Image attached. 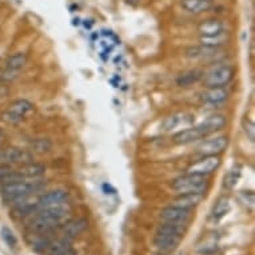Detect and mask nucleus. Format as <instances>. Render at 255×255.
<instances>
[{"instance_id":"nucleus-31","label":"nucleus","mask_w":255,"mask_h":255,"mask_svg":"<svg viewBox=\"0 0 255 255\" xmlns=\"http://www.w3.org/2000/svg\"><path fill=\"white\" fill-rule=\"evenodd\" d=\"M0 235H1V239L4 241L5 245L8 247H16L17 245V239L15 237V234L12 233V230H9L7 226L1 227V230H0Z\"/></svg>"},{"instance_id":"nucleus-34","label":"nucleus","mask_w":255,"mask_h":255,"mask_svg":"<svg viewBox=\"0 0 255 255\" xmlns=\"http://www.w3.org/2000/svg\"><path fill=\"white\" fill-rule=\"evenodd\" d=\"M241 198H242V201L245 202V205H249L250 207L254 206V193L253 191H242L241 193Z\"/></svg>"},{"instance_id":"nucleus-1","label":"nucleus","mask_w":255,"mask_h":255,"mask_svg":"<svg viewBox=\"0 0 255 255\" xmlns=\"http://www.w3.org/2000/svg\"><path fill=\"white\" fill-rule=\"evenodd\" d=\"M44 186L42 180H34V182H27L25 179L11 182V183L1 184L0 194L7 203L13 201L21 199V198L31 197L35 193H39Z\"/></svg>"},{"instance_id":"nucleus-36","label":"nucleus","mask_w":255,"mask_h":255,"mask_svg":"<svg viewBox=\"0 0 255 255\" xmlns=\"http://www.w3.org/2000/svg\"><path fill=\"white\" fill-rule=\"evenodd\" d=\"M3 138H4V134H3V131L0 130V142L3 140Z\"/></svg>"},{"instance_id":"nucleus-7","label":"nucleus","mask_w":255,"mask_h":255,"mask_svg":"<svg viewBox=\"0 0 255 255\" xmlns=\"http://www.w3.org/2000/svg\"><path fill=\"white\" fill-rule=\"evenodd\" d=\"M229 146V138L226 135H217V136H211V138H203L201 143L198 144L197 152L201 154L202 156L206 155H221L225 152Z\"/></svg>"},{"instance_id":"nucleus-10","label":"nucleus","mask_w":255,"mask_h":255,"mask_svg":"<svg viewBox=\"0 0 255 255\" xmlns=\"http://www.w3.org/2000/svg\"><path fill=\"white\" fill-rule=\"evenodd\" d=\"M227 125V118L223 114H211L206 118L205 121L202 122L201 125L198 126L203 135L209 136L211 134H215L217 131L225 128V126Z\"/></svg>"},{"instance_id":"nucleus-6","label":"nucleus","mask_w":255,"mask_h":255,"mask_svg":"<svg viewBox=\"0 0 255 255\" xmlns=\"http://www.w3.org/2000/svg\"><path fill=\"white\" fill-rule=\"evenodd\" d=\"M159 218L164 222V223H172V225H178V226H187L188 223L193 219V210L182 209V207H176L171 205L168 207H164L160 213Z\"/></svg>"},{"instance_id":"nucleus-5","label":"nucleus","mask_w":255,"mask_h":255,"mask_svg":"<svg viewBox=\"0 0 255 255\" xmlns=\"http://www.w3.org/2000/svg\"><path fill=\"white\" fill-rule=\"evenodd\" d=\"M28 56L25 52H16V54L9 55L8 59L5 60L4 68L0 74L1 82H12L19 76L20 71L27 64Z\"/></svg>"},{"instance_id":"nucleus-28","label":"nucleus","mask_w":255,"mask_h":255,"mask_svg":"<svg viewBox=\"0 0 255 255\" xmlns=\"http://www.w3.org/2000/svg\"><path fill=\"white\" fill-rule=\"evenodd\" d=\"M24 179L23 176L13 170L8 164H0V184L11 183V182H16V180Z\"/></svg>"},{"instance_id":"nucleus-23","label":"nucleus","mask_w":255,"mask_h":255,"mask_svg":"<svg viewBox=\"0 0 255 255\" xmlns=\"http://www.w3.org/2000/svg\"><path fill=\"white\" fill-rule=\"evenodd\" d=\"M198 31L201 36H207V35H215L219 34L222 31H225V25L221 20L218 19H206L199 24Z\"/></svg>"},{"instance_id":"nucleus-30","label":"nucleus","mask_w":255,"mask_h":255,"mask_svg":"<svg viewBox=\"0 0 255 255\" xmlns=\"http://www.w3.org/2000/svg\"><path fill=\"white\" fill-rule=\"evenodd\" d=\"M51 147H52V142L47 138L34 139V142H32V148H34V151L35 152H40V154L48 152L51 150Z\"/></svg>"},{"instance_id":"nucleus-8","label":"nucleus","mask_w":255,"mask_h":255,"mask_svg":"<svg viewBox=\"0 0 255 255\" xmlns=\"http://www.w3.org/2000/svg\"><path fill=\"white\" fill-rule=\"evenodd\" d=\"M222 160L219 155H206L202 156L199 160L194 162L187 167L188 174H197V175L207 176L210 174H213L221 167Z\"/></svg>"},{"instance_id":"nucleus-9","label":"nucleus","mask_w":255,"mask_h":255,"mask_svg":"<svg viewBox=\"0 0 255 255\" xmlns=\"http://www.w3.org/2000/svg\"><path fill=\"white\" fill-rule=\"evenodd\" d=\"M32 154L27 150L19 148V147H7L1 148V158H0V164H24L28 162H32Z\"/></svg>"},{"instance_id":"nucleus-14","label":"nucleus","mask_w":255,"mask_h":255,"mask_svg":"<svg viewBox=\"0 0 255 255\" xmlns=\"http://www.w3.org/2000/svg\"><path fill=\"white\" fill-rule=\"evenodd\" d=\"M227 98H229V92L225 87H206L201 94L202 102L214 106L226 102Z\"/></svg>"},{"instance_id":"nucleus-12","label":"nucleus","mask_w":255,"mask_h":255,"mask_svg":"<svg viewBox=\"0 0 255 255\" xmlns=\"http://www.w3.org/2000/svg\"><path fill=\"white\" fill-rule=\"evenodd\" d=\"M203 138H205V135L201 131V128L198 126H191L188 128L175 132V135L172 136V142L175 144H179V146H183V144L199 142Z\"/></svg>"},{"instance_id":"nucleus-16","label":"nucleus","mask_w":255,"mask_h":255,"mask_svg":"<svg viewBox=\"0 0 255 255\" xmlns=\"http://www.w3.org/2000/svg\"><path fill=\"white\" fill-rule=\"evenodd\" d=\"M183 238L180 237H175V235L163 234V233H155L154 237V245L158 249L163 251H174L176 247L179 246L180 241Z\"/></svg>"},{"instance_id":"nucleus-27","label":"nucleus","mask_w":255,"mask_h":255,"mask_svg":"<svg viewBox=\"0 0 255 255\" xmlns=\"http://www.w3.org/2000/svg\"><path fill=\"white\" fill-rule=\"evenodd\" d=\"M231 209V202L230 198L223 195L215 202V205L213 207V213H211V217H213L214 221H221L222 218L227 215V213L230 211Z\"/></svg>"},{"instance_id":"nucleus-11","label":"nucleus","mask_w":255,"mask_h":255,"mask_svg":"<svg viewBox=\"0 0 255 255\" xmlns=\"http://www.w3.org/2000/svg\"><path fill=\"white\" fill-rule=\"evenodd\" d=\"M68 201V193L60 188L48 191L46 194H42L38 198V210L44 209V207H50V206H56V205H64Z\"/></svg>"},{"instance_id":"nucleus-32","label":"nucleus","mask_w":255,"mask_h":255,"mask_svg":"<svg viewBox=\"0 0 255 255\" xmlns=\"http://www.w3.org/2000/svg\"><path fill=\"white\" fill-rule=\"evenodd\" d=\"M243 131L247 135V138L250 139L251 142H254L255 139V126L250 119H243Z\"/></svg>"},{"instance_id":"nucleus-20","label":"nucleus","mask_w":255,"mask_h":255,"mask_svg":"<svg viewBox=\"0 0 255 255\" xmlns=\"http://www.w3.org/2000/svg\"><path fill=\"white\" fill-rule=\"evenodd\" d=\"M88 226V222L86 218H76L72 221L67 222L64 226V238L72 239L80 235Z\"/></svg>"},{"instance_id":"nucleus-24","label":"nucleus","mask_w":255,"mask_h":255,"mask_svg":"<svg viewBox=\"0 0 255 255\" xmlns=\"http://www.w3.org/2000/svg\"><path fill=\"white\" fill-rule=\"evenodd\" d=\"M229 39H230L229 32H226V31H222V32H219V34L201 36V38H199V42H201V44H203V46L213 47V48H219V47L227 44Z\"/></svg>"},{"instance_id":"nucleus-21","label":"nucleus","mask_w":255,"mask_h":255,"mask_svg":"<svg viewBox=\"0 0 255 255\" xmlns=\"http://www.w3.org/2000/svg\"><path fill=\"white\" fill-rule=\"evenodd\" d=\"M24 179H38L40 176L44 175L46 172V167L40 163H35V162H28V163L21 164L20 167L16 170Z\"/></svg>"},{"instance_id":"nucleus-4","label":"nucleus","mask_w":255,"mask_h":255,"mask_svg":"<svg viewBox=\"0 0 255 255\" xmlns=\"http://www.w3.org/2000/svg\"><path fill=\"white\" fill-rule=\"evenodd\" d=\"M195 123V115L188 111H176L164 118L160 128L164 132H178L191 127Z\"/></svg>"},{"instance_id":"nucleus-26","label":"nucleus","mask_w":255,"mask_h":255,"mask_svg":"<svg viewBox=\"0 0 255 255\" xmlns=\"http://www.w3.org/2000/svg\"><path fill=\"white\" fill-rule=\"evenodd\" d=\"M27 242L32 250L38 251V253H44L51 243V239L46 234H39V233L31 231V234L27 237Z\"/></svg>"},{"instance_id":"nucleus-3","label":"nucleus","mask_w":255,"mask_h":255,"mask_svg":"<svg viewBox=\"0 0 255 255\" xmlns=\"http://www.w3.org/2000/svg\"><path fill=\"white\" fill-rule=\"evenodd\" d=\"M235 70L230 64H217L203 72L202 83L206 87H225L234 79Z\"/></svg>"},{"instance_id":"nucleus-13","label":"nucleus","mask_w":255,"mask_h":255,"mask_svg":"<svg viewBox=\"0 0 255 255\" xmlns=\"http://www.w3.org/2000/svg\"><path fill=\"white\" fill-rule=\"evenodd\" d=\"M59 225V221L48 218L43 214L36 211V215L32 221L29 222V230L32 233H39V234H47L55 229Z\"/></svg>"},{"instance_id":"nucleus-17","label":"nucleus","mask_w":255,"mask_h":255,"mask_svg":"<svg viewBox=\"0 0 255 255\" xmlns=\"http://www.w3.org/2000/svg\"><path fill=\"white\" fill-rule=\"evenodd\" d=\"M180 7L186 12L198 15L210 11L213 8V3L211 0H180Z\"/></svg>"},{"instance_id":"nucleus-22","label":"nucleus","mask_w":255,"mask_h":255,"mask_svg":"<svg viewBox=\"0 0 255 255\" xmlns=\"http://www.w3.org/2000/svg\"><path fill=\"white\" fill-rule=\"evenodd\" d=\"M7 110L15 114V115H17V117H20L21 119H24V118L28 117L29 114L34 113L35 106L29 101H27V99H16L12 103H9Z\"/></svg>"},{"instance_id":"nucleus-25","label":"nucleus","mask_w":255,"mask_h":255,"mask_svg":"<svg viewBox=\"0 0 255 255\" xmlns=\"http://www.w3.org/2000/svg\"><path fill=\"white\" fill-rule=\"evenodd\" d=\"M202 76H203V71L198 70V68L188 70V71L180 74L176 78V84L179 87H190V86H193V84L198 83L199 80H202Z\"/></svg>"},{"instance_id":"nucleus-29","label":"nucleus","mask_w":255,"mask_h":255,"mask_svg":"<svg viewBox=\"0 0 255 255\" xmlns=\"http://www.w3.org/2000/svg\"><path fill=\"white\" fill-rule=\"evenodd\" d=\"M242 175V166L241 164H235L234 167L231 168L230 171L227 172L225 178H223V187L227 190H233L237 186L239 178Z\"/></svg>"},{"instance_id":"nucleus-33","label":"nucleus","mask_w":255,"mask_h":255,"mask_svg":"<svg viewBox=\"0 0 255 255\" xmlns=\"http://www.w3.org/2000/svg\"><path fill=\"white\" fill-rule=\"evenodd\" d=\"M1 119H3L7 125H17V123H20V122L23 121L20 117H17V115L12 114L11 111H8V110H5L4 113H3Z\"/></svg>"},{"instance_id":"nucleus-15","label":"nucleus","mask_w":255,"mask_h":255,"mask_svg":"<svg viewBox=\"0 0 255 255\" xmlns=\"http://www.w3.org/2000/svg\"><path fill=\"white\" fill-rule=\"evenodd\" d=\"M218 51H219V48L198 44V46L188 47L184 55H186V58L191 59V60H205V59L215 58L218 55Z\"/></svg>"},{"instance_id":"nucleus-2","label":"nucleus","mask_w":255,"mask_h":255,"mask_svg":"<svg viewBox=\"0 0 255 255\" xmlns=\"http://www.w3.org/2000/svg\"><path fill=\"white\" fill-rule=\"evenodd\" d=\"M171 188L178 194H205L209 188V179L197 174H183L172 180Z\"/></svg>"},{"instance_id":"nucleus-18","label":"nucleus","mask_w":255,"mask_h":255,"mask_svg":"<svg viewBox=\"0 0 255 255\" xmlns=\"http://www.w3.org/2000/svg\"><path fill=\"white\" fill-rule=\"evenodd\" d=\"M47 255H76L74 249L71 247L70 239L63 238L58 241H51L46 250Z\"/></svg>"},{"instance_id":"nucleus-19","label":"nucleus","mask_w":255,"mask_h":255,"mask_svg":"<svg viewBox=\"0 0 255 255\" xmlns=\"http://www.w3.org/2000/svg\"><path fill=\"white\" fill-rule=\"evenodd\" d=\"M205 199V194H179V197L176 198L172 205L182 209L194 210L197 206L202 203Z\"/></svg>"},{"instance_id":"nucleus-35","label":"nucleus","mask_w":255,"mask_h":255,"mask_svg":"<svg viewBox=\"0 0 255 255\" xmlns=\"http://www.w3.org/2000/svg\"><path fill=\"white\" fill-rule=\"evenodd\" d=\"M140 0H126V3L130 5H136Z\"/></svg>"}]
</instances>
